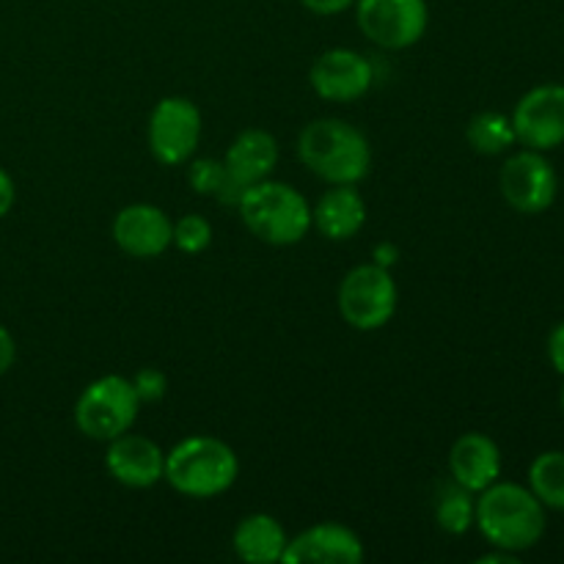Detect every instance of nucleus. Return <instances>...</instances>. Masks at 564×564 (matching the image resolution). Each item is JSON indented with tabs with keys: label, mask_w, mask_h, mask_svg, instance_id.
Here are the masks:
<instances>
[{
	"label": "nucleus",
	"mask_w": 564,
	"mask_h": 564,
	"mask_svg": "<svg viewBox=\"0 0 564 564\" xmlns=\"http://www.w3.org/2000/svg\"><path fill=\"white\" fill-rule=\"evenodd\" d=\"M130 380H132V389H135L138 400H141V405L143 402H160L165 397V391H169V378H165L163 369H158V367L138 369Z\"/></svg>",
	"instance_id": "24"
},
{
	"label": "nucleus",
	"mask_w": 564,
	"mask_h": 564,
	"mask_svg": "<svg viewBox=\"0 0 564 564\" xmlns=\"http://www.w3.org/2000/svg\"><path fill=\"white\" fill-rule=\"evenodd\" d=\"M303 9H308L312 14H319V17H334V14H341V11H347L350 6H356V0H301Z\"/></svg>",
	"instance_id": "25"
},
{
	"label": "nucleus",
	"mask_w": 564,
	"mask_h": 564,
	"mask_svg": "<svg viewBox=\"0 0 564 564\" xmlns=\"http://www.w3.org/2000/svg\"><path fill=\"white\" fill-rule=\"evenodd\" d=\"M474 527L494 549L521 554L543 540L545 507L523 485L494 482L479 494Z\"/></svg>",
	"instance_id": "2"
},
{
	"label": "nucleus",
	"mask_w": 564,
	"mask_h": 564,
	"mask_svg": "<svg viewBox=\"0 0 564 564\" xmlns=\"http://www.w3.org/2000/svg\"><path fill=\"white\" fill-rule=\"evenodd\" d=\"M466 138L474 152L496 158L516 143V130H512L510 116L499 113V110H482V113L471 116Z\"/></svg>",
	"instance_id": "19"
},
{
	"label": "nucleus",
	"mask_w": 564,
	"mask_h": 564,
	"mask_svg": "<svg viewBox=\"0 0 564 564\" xmlns=\"http://www.w3.org/2000/svg\"><path fill=\"white\" fill-rule=\"evenodd\" d=\"M479 564H518V554H512V551H505V549H496L494 554H485L477 560Z\"/></svg>",
	"instance_id": "30"
},
{
	"label": "nucleus",
	"mask_w": 564,
	"mask_h": 564,
	"mask_svg": "<svg viewBox=\"0 0 564 564\" xmlns=\"http://www.w3.org/2000/svg\"><path fill=\"white\" fill-rule=\"evenodd\" d=\"M226 165L224 160H213V158H196L187 160V182H191L193 191L198 196H213L218 198V193L224 191L226 185Z\"/></svg>",
	"instance_id": "23"
},
{
	"label": "nucleus",
	"mask_w": 564,
	"mask_h": 564,
	"mask_svg": "<svg viewBox=\"0 0 564 564\" xmlns=\"http://www.w3.org/2000/svg\"><path fill=\"white\" fill-rule=\"evenodd\" d=\"M314 94L325 102H356L372 88L375 72L367 55L347 47L325 50L308 72Z\"/></svg>",
	"instance_id": "11"
},
{
	"label": "nucleus",
	"mask_w": 564,
	"mask_h": 564,
	"mask_svg": "<svg viewBox=\"0 0 564 564\" xmlns=\"http://www.w3.org/2000/svg\"><path fill=\"white\" fill-rule=\"evenodd\" d=\"M113 240L127 257L158 259L174 242V224L154 204H130L116 213Z\"/></svg>",
	"instance_id": "12"
},
{
	"label": "nucleus",
	"mask_w": 564,
	"mask_h": 564,
	"mask_svg": "<svg viewBox=\"0 0 564 564\" xmlns=\"http://www.w3.org/2000/svg\"><path fill=\"white\" fill-rule=\"evenodd\" d=\"M240 477V460L226 441L213 435H191L165 452L163 479L182 496L215 499Z\"/></svg>",
	"instance_id": "3"
},
{
	"label": "nucleus",
	"mask_w": 564,
	"mask_h": 564,
	"mask_svg": "<svg viewBox=\"0 0 564 564\" xmlns=\"http://www.w3.org/2000/svg\"><path fill=\"white\" fill-rule=\"evenodd\" d=\"M105 468L124 488L147 490L163 482L165 452L154 441L143 438V435L124 433L119 438L108 441Z\"/></svg>",
	"instance_id": "13"
},
{
	"label": "nucleus",
	"mask_w": 564,
	"mask_h": 564,
	"mask_svg": "<svg viewBox=\"0 0 564 564\" xmlns=\"http://www.w3.org/2000/svg\"><path fill=\"white\" fill-rule=\"evenodd\" d=\"M14 202H17L14 180H11L9 171H6L3 165H0V218H6V215L11 213Z\"/></svg>",
	"instance_id": "28"
},
{
	"label": "nucleus",
	"mask_w": 564,
	"mask_h": 564,
	"mask_svg": "<svg viewBox=\"0 0 564 564\" xmlns=\"http://www.w3.org/2000/svg\"><path fill=\"white\" fill-rule=\"evenodd\" d=\"M372 262L380 264V268L391 270L397 262H400V248H397L394 242H389V240L378 242V246H375V251H372Z\"/></svg>",
	"instance_id": "29"
},
{
	"label": "nucleus",
	"mask_w": 564,
	"mask_h": 564,
	"mask_svg": "<svg viewBox=\"0 0 564 564\" xmlns=\"http://www.w3.org/2000/svg\"><path fill=\"white\" fill-rule=\"evenodd\" d=\"M171 246H176L187 257L207 251L213 246V224L204 215H182L174 224V242Z\"/></svg>",
	"instance_id": "22"
},
{
	"label": "nucleus",
	"mask_w": 564,
	"mask_h": 564,
	"mask_svg": "<svg viewBox=\"0 0 564 564\" xmlns=\"http://www.w3.org/2000/svg\"><path fill=\"white\" fill-rule=\"evenodd\" d=\"M499 185L501 196L516 213L540 215L554 204L560 182L554 165L543 158V152L523 149L501 165Z\"/></svg>",
	"instance_id": "9"
},
{
	"label": "nucleus",
	"mask_w": 564,
	"mask_h": 564,
	"mask_svg": "<svg viewBox=\"0 0 564 564\" xmlns=\"http://www.w3.org/2000/svg\"><path fill=\"white\" fill-rule=\"evenodd\" d=\"M235 554L248 564H275L284 560L286 538L281 521H275L268 512H253L246 516L235 529Z\"/></svg>",
	"instance_id": "18"
},
{
	"label": "nucleus",
	"mask_w": 564,
	"mask_h": 564,
	"mask_svg": "<svg viewBox=\"0 0 564 564\" xmlns=\"http://www.w3.org/2000/svg\"><path fill=\"white\" fill-rule=\"evenodd\" d=\"M237 213L248 231L268 246H295L312 229V207L286 182L262 180L246 187Z\"/></svg>",
	"instance_id": "4"
},
{
	"label": "nucleus",
	"mask_w": 564,
	"mask_h": 564,
	"mask_svg": "<svg viewBox=\"0 0 564 564\" xmlns=\"http://www.w3.org/2000/svg\"><path fill=\"white\" fill-rule=\"evenodd\" d=\"M364 224H367V202L356 185H330V191L312 209V226L336 242L356 237Z\"/></svg>",
	"instance_id": "17"
},
{
	"label": "nucleus",
	"mask_w": 564,
	"mask_h": 564,
	"mask_svg": "<svg viewBox=\"0 0 564 564\" xmlns=\"http://www.w3.org/2000/svg\"><path fill=\"white\" fill-rule=\"evenodd\" d=\"M138 411H141V400L132 389V380L121 375H105L88 383L77 397L75 424L86 438L108 444L130 433Z\"/></svg>",
	"instance_id": "5"
},
{
	"label": "nucleus",
	"mask_w": 564,
	"mask_h": 564,
	"mask_svg": "<svg viewBox=\"0 0 564 564\" xmlns=\"http://www.w3.org/2000/svg\"><path fill=\"white\" fill-rule=\"evenodd\" d=\"M549 361L556 372L564 375V319L549 336Z\"/></svg>",
	"instance_id": "26"
},
{
	"label": "nucleus",
	"mask_w": 564,
	"mask_h": 564,
	"mask_svg": "<svg viewBox=\"0 0 564 564\" xmlns=\"http://www.w3.org/2000/svg\"><path fill=\"white\" fill-rule=\"evenodd\" d=\"M336 303H339L341 319L350 328L380 330L394 319L400 290H397V281L391 279V270L367 262L352 268L341 279Z\"/></svg>",
	"instance_id": "6"
},
{
	"label": "nucleus",
	"mask_w": 564,
	"mask_h": 564,
	"mask_svg": "<svg viewBox=\"0 0 564 564\" xmlns=\"http://www.w3.org/2000/svg\"><path fill=\"white\" fill-rule=\"evenodd\" d=\"M297 158L328 185H358L372 169V147L358 127L314 119L297 135Z\"/></svg>",
	"instance_id": "1"
},
{
	"label": "nucleus",
	"mask_w": 564,
	"mask_h": 564,
	"mask_svg": "<svg viewBox=\"0 0 564 564\" xmlns=\"http://www.w3.org/2000/svg\"><path fill=\"white\" fill-rule=\"evenodd\" d=\"M529 490L540 505L564 510V452H543L529 468Z\"/></svg>",
	"instance_id": "21"
},
{
	"label": "nucleus",
	"mask_w": 564,
	"mask_h": 564,
	"mask_svg": "<svg viewBox=\"0 0 564 564\" xmlns=\"http://www.w3.org/2000/svg\"><path fill=\"white\" fill-rule=\"evenodd\" d=\"M562 411H564V389H562Z\"/></svg>",
	"instance_id": "31"
},
{
	"label": "nucleus",
	"mask_w": 564,
	"mask_h": 564,
	"mask_svg": "<svg viewBox=\"0 0 564 564\" xmlns=\"http://www.w3.org/2000/svg\"><path fill=\"white\" fill-rule=\"evenodd\" d=\"M224 165L226 174L240 182L242 187L270 180V174L279 165V141H275L273 132L259 130V127L242 130L226 149Z\"/></svg>",
	"instance_id": "16"
},
{
	"label": "nucleus",
	"mask_w": 564,
	"mask_h": 564,
	"mask_svg": "<svg viewBox=\"0 0 564 564\" xmlns=\"http://www.w3.org/2000/svg\"><path fill=\"white\" fill-rule=\"evenodd\" d=\"M474 518H477V494L457 485L455 479L444 485L435 499V523L446 534H466L474 527Z\"/></svg>",
	"instance_id": "20"
},
{
	"label": "nucleus",
	"mask_w": 564,
	"mask_h": 564,
	"mask_svg": "<svg viewBox=\"0 0 564 564\" xmlns=\"http://www.w3.org/2000/svg\"><path fill=\"white\" fill-rule=\"evenodd\" d=\"M449 477L471 494H482L501 477V449L490 435L466 433L449 449Z\"/></svg>",
	"instance_id": "15"
},
{
	"label": "nucleus",
	"mask_w": 564,
	"mask_h": 564,
	"mask_svg": "<svg viewBox=\"0 0 564 564\" xmlns=\"http://www.w3.org/2000/svg\"><path fill=\"white\" fill-rule=\"evenodd\" d=\"M147 138L160 165H185L202 141V110L187 97H163L149 113Z\"/></svg>",
	"instance_id": "7"
},
{
	"label": "nucleus",
	"mask_w": 564,
	"mask_h": 564,
	"mask_svg": "<svg viewBox=\"0 0 564 564\" xmlns=\"http://www.w3.org/2000/svg\"><path fill=\"white\" fill-rule=\"evenodd\" d=\"M284 564H358L364 543L345 523H317L286 543Z\"/></svg>",
	"instance_id": "14"
},
{
	"label": "nucleus",
	"mask_w": 564,
	"mask_h": 564,
	"mask_svg": "<svg viewBox=\"0 0 564 564\" xmlns=\"http://www.w3.org/2000/svg\"><path fill=\"white\" fill-rule=\"evenodd\" d=\"M358 28L383 50L413 47L427 33V0H356Z\"/></svg>",
	"instance_id": "8"
},
{
	"label": "nucleus",
	"mask_w": 564,
	"mask_h": 564,
	"mask_svg": "<svg viewBox=\"0 0 564 564\" xmlns=\"http://www.w3.org/2000/svg\"><path fill=\"white\" fill-rule=\"evenodd\" d=\"M512 130L527 149L549 152L564 143V86L545 83L523 94L516 105Z\"/></svg>",
	"instance_id": "10"
},
{
	"label": "nucleus",
	"mask_w": 564,
	"mask_h": 564,
	"mask_svg": "<svg viewBox=\"0 0 564 564\" xmlns=\"http://www.w3.org/2000/svg\"><path fill=\"white\" fill-rule=\"evenodd\" d=\"M17 361V341L6 325H0V375L9 372Z\"/></svg>",
	"instance_id": "27"
}]
</instances>
